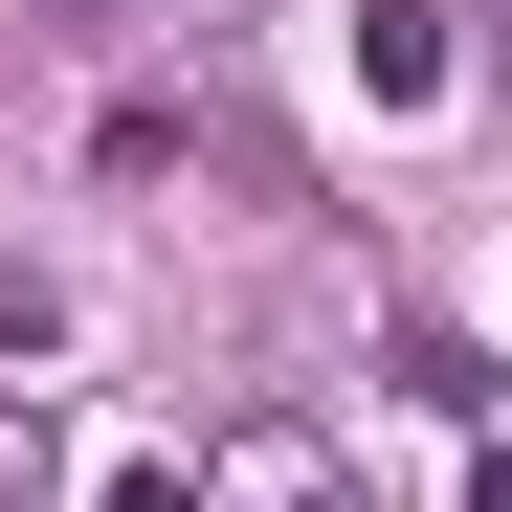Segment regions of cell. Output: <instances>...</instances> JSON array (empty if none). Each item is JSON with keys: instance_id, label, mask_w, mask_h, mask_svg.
<instances>
[{"instance_id": "6da1fadb", "label": "cell", "mask_w": 512, "mask_h": 512, "mask_svg": "<svg viewBox=\"0 0 512 512\" xmlns=\"http://www.w3.org/2000/svg\"><path fill=\"white\" fill-rule=\"evenodd\" d=\"M201 490H223V512H357V468H334L312 423H245V446H223Z\"/></svg>"}, {"instance_id": "7a4b0ae2", "label": "cell", "mask_w": 512, "mask_h": 512, "mask_svg": "<svg viewBox=\"0 0 512 512\" xmlns=\"http://www.w3.org/2000/svg\"><path fill=\"white\" fill-rule=\"evenodd\" d=\"M357 112H446V23L423 0H357Z\"/></svg>"}, {"instance_id": "3957f363", "label": "cell", "mask_w": 512, "mask_h": 512, "mask_svg": "<svg viewBox=\"0 0 512 512\" xmlns=\"http://www.w3.org/2000/svg\"><path fill=\"white\" fill-rule=\"evenodd\" d=\"M90 512H223V490H201V468H179V446H134V468H112V490H90Z\"/></svg>"}, {"instance_id": "277c9868", "label": "cell", "mask_w": 512, "mask_h": 512, "mask_svg": "<svg viewBox=\"0 0 512 512\" xmlns=\"http://www.w3.org/2000/svg\"><path fill=\"white\" fill-rule=\"evenodd\" d=\"M45 334H67V312H45V268H0V357H45Z\"/></svg>"}]
</instances>
